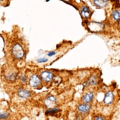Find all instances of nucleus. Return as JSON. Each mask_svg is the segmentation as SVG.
I'll return each mask as SVG.
<instances>
[{
    "label": "nucleus",
    "instance_id": "18",
    "mask_svg": "<svg viewBox=\"0 0 120 120\" xmlns=\"http://www.w3.org/2000/svg\"><path fill=\"white\" fill-rule=\"evenodd\" d=\"M56 54V52L55 51H50L48 53V56H52Z\"/></svg>",
    "mask_w": 120,
    "mask_h": 120
},
{
    "label": "nucleus",
    "instance_id": "13",
    "mask_svg": "<svg viewBox=\"0 0 120 120\" xmlns=\"http://www.w3.org/2000/svg\"><path fill=\"white\" fill-rule=\"evenodd\" d=\"M59 110L57 108H50L48 110H47L46 112V114H50V115H53L55 112H58Z\"/></svg>",
    "mask_w": 120,
    "mask_h": 120
},
{
    "label": "nucleus",
    "instance_id": "17",
    "mask_svg": "<svg viewBox=\"0 0 120 120\" xmlns=\"http://www.w3.org/2000/svg\"><path fill=\"white\" fill-rule=\"evenodd\" d=\"M94 120H105V118L103 116H98V117H97Z\"/></svg>",
    "mask_w": 120,
    "mask_h": 120
},
{
    "label": "nucleus",
    "instance_id": "14",
    "mask_svg": "<svg viewBox=\"0 0 120 120\" xmlns=\"http://www.w3.org/2000/svg\"><path fill=\"white\" fill-rule=\"evenodd\" d=\"M48 60V59L46 58H41L37 60V61L38 63H43V62H46Z\"/></svg>",
    "mask_w": 120,
    "mask_h": 120
},
{
    "label": "nucleus",
    "instance_id": "19",
    "mask_svg": "<svg viewBox=\"0 0 120 120\" xmlns=\"http://www.w3.org/2000/svg\"><path fill=\"white\" fill-rule=\"evenodd\" d=\"M22 81L23 82H25L26 81V77L25 75H23V76H22V78H21Z\"/></svg>",
    "mask_w": 120,
    "mask_h": 120
},
{
    "label": "nucleus",
    "instance_id": "15",
    "mask_svg": "<svg viewBox=\"0 0 120 120\" xmlns=\"http://www.w3.org/2000/svg\"><path fill=\"white\" fill-rule=\"evenodd\" d=\"M96 78L95 77V76H92V77L90 78V82L91 84H94L96 83Z\"/></svg>",
    "mask_w": 120,
    "mask_h": 120
},
{
    "label": "nucleus",
    "instance_id": "7",
    "mask_svg": "<svg viewBox=\"0 0 120 120\" xmlns=\"http://www.w3.org/2000/svg\"><path fill=\"white\" fill-rule=\"evenodd\" d=\"M18 95L21 98H28L30 95L29 91L25 89H19L18 92Z\"/></svg>",
    "mask_w": 120,
    "mask_h": 120
},
{
    "label": "nucleus",
    "instance_id": "9",
    "mask_svg": "<svg viewBox=\"0 0 120 120\" xmlns=\"http://www.w3.org/2000/svg\"><path fill=\"white\" fill-rule=\"evenodd\" d=\"M94 4L98 7L100 8H104L106 7L108 4V2L107 1H94Z\"/></svg>",
    "mask_w": 120,
    "mask_h": 120
},
{
    "label": "nucleus",
    "instance_id": "3",
    "mask_svg": "<svg viewBox=\"0 0 120 120\" xmlns=\"http://www.w3.org/2000/svg\"><path fill=\"white\" fill-rule=\"evenodd\" d=\"M44 103L45 105L49 109L53 108L56 105V99L53 96L49 97L45 100Z\"/></svg>",
    "mask_w": 120,
    "mask_h": 120
},
{
    "label": "nucleus",
    "instance_id": "1",
    "mask_svg": "<svg viewBox=\"0 0 120 120\" xmlns=\"http://www.w3.org/2000/svg\"><path fill=\"white\" fill-rule=\"evenodd\" d=\"M12 52L14 57L17 59L22 58L24 55L23 49L19 44H16L13 47Z\"/></svg>",
    "mask_w": 120,
    "mask_h": 120
},
{
    "label": "nucleus",
    "instance_id": "20",
    "mask_svg": "<svg viewBox=\"0 0 120 120\" xmlns=\"http://www.w3.org/2000/svg\"><path fill=\"white\" fill-rule=\"evenodd\" d=\"M118 2H119V1H118ZM118 2L116 4V6H116V8L120 7V4L119 3H118Z\"/></svg>",
    "mask_w": 120,
    "mask_h": 120
},
{
    "label": "nucleus",
    "instance_id": "5",
    "mask_svg": "<svg viewBox=\"0 0 120 120\" xmlns=\"http://www.w3.org/2000/svg\"><path fill=\"white\" fill-rule=\"evenodd\" d=\"M114 100V95L111 91L108 92L105 95L104 102L106 105H111L113 102Z\"/></svg>",
    "mask_w": 120,
    "mask_h": 120
},
{
    "label": "nucleus",
    "instance_id": "2",
    "mask_svg": "<svg viewBox=\"0 0 120 120\" xmlns=\"http://www.w3.org/2000/svg\"><path fill=\"white\" fill-rule=\"evenodd\" d=\"M88 27L91 32L97 33L100 32L103 30L104 25L101 23L92 21L89 23Z\"/></svg>",
    "mask_w": 120,
    "mask_h": 120
},
{
    "label": "nucleus",
    "instance_id": "6",
    "mask_svg": "<svg viewBox=\"0 0 120 120\" xmlns=\"http://www.w3.org/2000/svg\"><path fill=\"white\" fill-rule=\"evenodd\" d=\"M41 77L43 81L46 82H49L52 79V74L49 72L44 71L41 73Z\"/></svg>",
    "mask_w": 120,
    "mask_h": 120
},
{
    "label": "nucleus",
    "instance_id": "16",
    "mask_svg": "<svg viewBox=\"0 0 120 120\" xmlns=\"http://www.w3.org/2000/svg\"><path fill=\"white\" fill-rule=\"evenodd\" d=\"M9 114L7 113H1V119H5L9 116Z\"/></svg>",
    "mask_w": 120,
    "mask_h": 120
},
{
    "label": "nucleus",
    "instance_id": "10",
    "mask_svg": "<svg viewBox=\"0 0 120 120\" xmlns=\"http://www.w3.org/2000/svg\"><path fill=\"white\" fill-rule=\"evenodd\" d=\"M93 96H94V94L93 92H90V93H87L83 97L82 100L84 102L86 103H90L92 100L93 98Z\"/></svg>",
    "mask_w": 120,
    "mask_h": 120
},
{
    "label": "nucleus",
    "instance_id": "12",
    "mask_svg": "<svg viewBox=\"0 0 120 120\" xmlns=\"http://www.w3.org/2000/svg\"><path fill=\"white\" fill-rule=\"evenodd\" d=\"M112 17L116 21L119 20L120 19V12L117 10L113 11L112 12Z\"/></svg>",
    "mask_w": 120,
    "mask_h": 120
},
{
    "label": "nucleus",
    "instance_id": "11",
    "mask_svg": "<svg viewBox=\"0 0 120 120\" xmlns=\"http://www.w3.org/2000/svg\"><path fill=\"white\" fill-rule=\"evenodd\" d=\"M78 110L82 112H86L90 111V107L89 105L87 104L80 105L78 106Z\"/></svg>",
    "mask_w": 120,
    "mask_h": 120
},
{
    "label": "nucleus",
    "instance_id": "8",
    "mask_svg": "<svg viewBox=\"0 0 120 120\" xmlns=\"http://www.w3.org/2000/svg\"><path fill=\"white\" fill-rule=\"evenodd\" d=\"M81 13L84 18H87L90 17V10L87 6H83L81 10Z\"/></svg>",
    "mask_w": 120,
    "mask_h": 120
},
{
    "label": "nucleus",
    "instance_id": "4",
    "mask_svg": "<svg viewBox=\"0 0 120 120\" xmlns=\"http://www.w3.org/2000/svg\"><path fill=\"white\" fill-rule=\"evenodd\" d=\"M41 81L40 78L36 75H33L29 80V84L30 85L33 87H37L41 83Z\"/></svg>",
    "mask_w": 120,
    "mask_h": 120
}]
</instances>
